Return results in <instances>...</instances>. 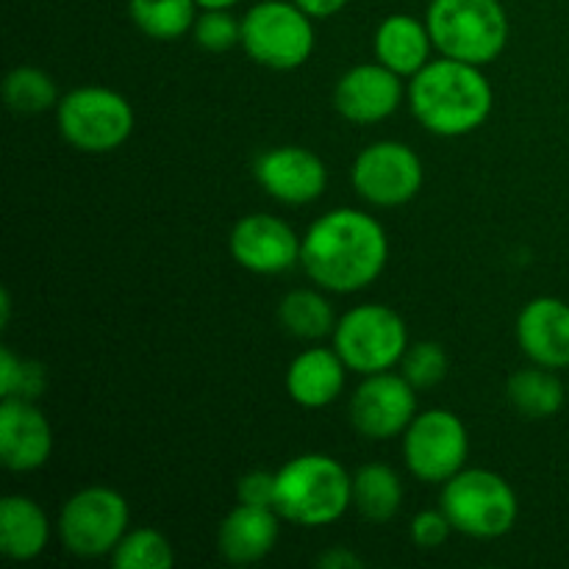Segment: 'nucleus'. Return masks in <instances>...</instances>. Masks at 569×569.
I'll list each match as a JSON object with an SVG mask.
<instances>
[{
    "instance_id": "7c9ffc66",
    "label": "nucleus",
    "mask_w": 569,
    "mask_h": 569,
    "mask_svg": "<svg viewBox=\"0 0 569 569\" xmlns=\"http://www.w3.org/2000/svg\"><path fill=\"white\" fill-rule=\"evenodd\" d=\"M453 533L448 515L442 509L420 511V515L411 520V542L420 550H437L448 542V537Z\"/></svg>"
},
{
    "instance_id": "6e6552de",
    "label": "nucleus",
    "mask_w": 569,
    "mask_h": 569,
    "mask_svg": "<svg viewBox=\"0 0 569 569\" xmlns=\"http://www.w3.org/2000/svg\"><path fill=\"white\" fill-rule=\"evenodd\" d=\"M333 350L342 356L350 372L376 376L403 361L409 350V331L395 309L365 303L339 317L333 328Z\"/></svg>"
},
{
    "instance_id": "2f4dec72",
    "label": "nucleus",
    "mask_w": 569,
    "mask_h": 569,
    "mask_svg": "<svg viewBox=\"0 0 569 569\" xmlns=\"http://www.w3.org/2000/svg\"><path fill=\"white\" fill-rule=\"evenodd\" d=\"M237 503L261 506V509H276V472L253 470L239 478Z\"/></svg>"
},
{
    "instance_id": "c756f323",
    "label": "nucleus",
    "mask_w": 569,
    "mask_h": 569,
    "mask_svg": "<svg viewBox=\"0 0 569 569\" xmlns=\"http://www.w3.org/2000/svg\"><path fill=\"white\" fill-rule=\"evenodd\" d=\"M192 37L209 53H226L233 44H242V20H237L231 9H203L194 20Z\"/></svg>"
},
{
    "instance_id": "b1692460",
    "label": "nucleus",
    "mask_w": 569,
    "mask_h": 569,
    "mask_svg": "<svg viewBox=\"0 0 569 569\" xmlns=\"http://www.w3.org/2000/svg\"><path fill=\"white\" fill-rule=\"evenodd\" d=\"M198 9L194 0H128L133 26L156 42H172L192 33Z\"/></svg>"
},
{
    "instance_id": "1a4fd4ad",
    "label": "nucleus",
    "mask_w": 569,
    "mask_h": 569,
    "mask_svg": "<svg viewBox=\"0 0 569 569\" xmlns=\"http://www.w3.org/2000/svg\"><path fill=\"white\" fill-rule=\"evenodd\" d=\"M128 500L111 487H83L64 500L56 520V533L67 553L78 559H103L114 553L128 533Z\"/></svg>"
},
{
    "instance_id": "0eeeda50",
    "label": "nucleus",
    "mask_w": 569,
    "mask_h": 569,
    "mask_svg": "<svg viewBox=\"0 0 569 569\" xmlns=\"http://www.w3.org/2000/svg\"><path fill=\"white\" fill-rule=\"evenodd\" d=\"M133 106L109 87H78L56 106L61 139L81 153H111L133 133Z\"/></svg>"
},
{
    "instance_id": "4468645a",
    "label": "nucleus",
    "mask_w": 569,
    "mask_h": 569,
    "mask_svg": "<svg viewBox=\"0 0 569 569\" xmlns=\"http://www.w3.org/2000/svg\"><path fill=\"white\" fill-rule=\"evenodd\" d=\"M253 176L272 200L287 206H306L322 198L328 170L317 153L300 144H278L256 159Z\"/></svg>"
},
{
    "instance_id": "4be33fe9",
    "label": "nucleus",
    "mask_w": 569,
    "mask_h": 569,
    "mask_svg": "<svg viewBox=\"0 0 569 569\" xmlns=\"http://www.w3.org/2000/svg\"><path fill=\"white\" fill-rule=\"evenodd\" d=\"M506 395H509V403L528 420H548L559 415L567 400L565 383L556 376V370L539 365L517 370L506 383Z\"/></svg>"
},
{
    "instance_id": "9b49d317",
    "label": "nucleus",
    "mask_w": 569,
    "mask_h": 569,
    "mask_svg": "<svg viewBox=\"0 0 569 569\" xmlns=\"http://www.w3.org/2000/svg\"><path fill=\"white\" fill-rule=\"evenodd\" d=\"M350 181L367 203L381 206V209H398L420 194L426 170H422V159L409 144L381 139V142L367 144L356 156Z\"/></svg>"
},
{
    "instance_id": "f704fd0d",
    "label": "nucleus",
    "mask_w": 569,
    "mask_h": 569,
    "mask_svg": "<svg viewBox=\"0 0 569 569\" xmlns=\"http://www.w3.org/2000/svg\"><path fill=\"white\" fill-rule=\"evenodd\" d=\"M194 3L200 6V11L203 9H233L239 0H194Z\"/></svg>"
},
{
    "instance_id": "f03ea898",
    "label": "nucleus",
    "mask_w": 569,
    "mask_h": 569,
    "mask_svg": "<svg viewBox=\"0 0 569 569\" xmlns=\"http://www.w3.org/2000/svg\"><path fill=\"white\" fill-rule=\"evenodd\" d=\"M409 109L426 131L437 137H467L489 120L495 106L492 83L481 67L442 56L411 76Z\"/></svg>"
},
{
    "instance_id": "39448f33",
    "label": "nucleus",
    "mask_w": 569,
    "mask_h": 569,
    "mask_svg": "<svg viewBox=\"0 0 569 569\" xmlns=\"http://www.w3.org/2000/svg\"><path fill=\"white\" fill-rule=\"evenodd\" d=\"M439 509L448 515L453 531L470 539H500L515 528L520 503L503 476L481 467H465L442 483Z\"/></svg>"
},
{
    "instance_id": "c85d7f7f",
    "label": "nucleus",
    "mask_w": 569,
    "mask_h": 569,
    "mask_svg": "<svg viewBox=\"0 0 569 569\" xmlns=\"http://www.w3.org/2000/svg\"><path fill=\"white\" fill-rule=\"evenodd\" d=\"M406 381L422 392V389H433L437 383L445 381L448 376V353L439 342H417L409 345L403 361H400Z\"/></svg>"
},
{
    "instance_id": "f3484780",
    "label": "nucleus",
    "mask_w": 569,
    "mask_h": 569,
    "mask_svg": "<svg viewBox=\"0 0 569 569\" xmlns=\"http://www.w3.org/2000/svg\"><path fill=\"white\" fill-rule=\"evenodd\" d=\"M517 342L539 367H569V303L559 298H533L517 317Z\"/></svg>"
},
{
    "instance_id": "cd10ccee",
    "label": "nucleus",
    "mask_w": 569,
    "mask_h": 569,
    "mask_svg": "<svg viewBox=\"0 0 569 569\" xmlns=\"http://www.w3.org/2000/svg\"><path fill=\"white\" fill-rule=\"evenodd\" d=\"M48 387L44 365L33 359H20L11 348L0 350V398L37 400Z\"/></svg>"
},
{
    "instance_id": "6ab92c4d",
    "label": "nucleus",
    "mask_w": 569,
    "mask_h": 569,
    "mask_svg": "<svg viewBox=\"0 0 569 569\" xmlns=\"http://www.w3.org/2000/svg\"><path fill=\"white\" fill-rule=\"evenodd\" d=\"M348 365L333 348H309L287 370V392L300 409H326L342 395Z\"/></svg>"
},
{
    "instance_id": "a878e982",
    "label": "nucleus",
    "mask_w": 569,
    "mask_h": 569,
    "mask_svg": "<svg viewBox=\"0 0 569 569\" xmlns=\"http://www.w3.org/2000/svg\"><path fill=\"white\" fill-rule=\"evenodd\" d=\"M3 100L17 114H42L59 106L56 81L39 67H17L3 81Z\"/></svg>"
},
{
    "instance_id": "f8f14e48",
    "label": "nucleus",
    "mask_w": 569,
    "mask_h": 569,
    "mask_svg": "<svg viewBox=\"0 0 569 569\" xmlns=\"http://www.w3.org/2000/svg\"><path fill=\"white\" fill-rule=\"evenodd\" d=\"M417 417V389L403 372H376L365 376L350 398V426L372 442H389L403 437Z\"/></svg>"
},
{
    "instance_id": "473e14b6",
    "label": "nucleus",
    "mask_w": 569,
    "mask_h": 569,
    "mask_svg": "<svg viewBox=\"0 0 569 569\" xmlns=\"http://www.w3.org/2000/svg\"><path fill=\"white\" fill-rule=\"evenodd\" d=\"M317 567H322V569H359V567H365V559H361V556H356L353 550H348V548H328L326 553L317 559Z\"/></svg>"
},
{
    "instance_id": "5701e85b",
    "label": "nucleus",
    "mask_w": 569,
    "mask_h": 569,
    "mask_svg": "<svg viewBox=\"0 0 569 569\" xmlns=\"http://www.w3.org/2000/svg\"><path fill=\"white\" fill-rule=\"evenodd\" d=\"M353 506L365 520L378 526L395 520L403 506V483L398 472L381 461L359 467L353 476Z\"/></svg>"
},
{
    "instance_id": "c9c22d12",
    "label": "nucleus",
    "mask_w": 569,
    "mask_h": 569,
    "mask_svg": "<svg viewBox=\"0 0 569 569\" xmlns=\"http://www.w3.org/2000/svg\"><path fill=\"white\" fill-rule=\"evenodd\" d=\"M0 309H3V326H9V320H11V295H9V289H3V295H0Z\"/></svg>"
},
{
    "instance_id": "7ed1b4c3",
    "label": "nucleus",
    "mask_w": 569,
    "mask_h": 569,
    "mask_svg": "<svg viewBox=\"0 0 569 569\" xmlns=\"http://www.w3.org/2000/svg\"><path fill=\"white\" fill-rule=\"evenodd\" d=\"M353 506V476L326 453H303L276 472V511L300 528L337 522Z\"/></svg>"
},
{
    "instance_id": "9d476101",
    "label": "nucleus",
    "mask_w": 569,
    "mask_h": 569,
    "mask_svg": "<svg viewBox=\"0 0 569 569\" xmlns=\"http://www.w3.org/2000/svg\"><path fill=\"white\" fill-rule=\"evenodd\" d=\"M470 437L459 415L448 409L417 411L403 433V459L411 476L426 483H445L465 470Z\"/></svg>"
},
{
    "instance_id": "aec40b11",
    "label": "nucleus",
    "mask_w": 569,
    "mask_h": 569,
    "mask_svg": "<svg viewBox=\"0 0 569 569\" xmlns=\"http://www.w3.org/2000/svg\"><path fill=\"white\" fill-rule=\"evenodd\" d=\"M433 39L422 20L411 14H389L381 20L372 37L376 61L398 72L400 78H411L431 61Z\"/></svg>"
},
{
    "instance_id": "393cba45",
    "label": "nucleus",
    "mask_w": 569,
    "mask_h": 569,
    "mask_svg": "<svg viewBox=\"0 0 569 569\" xmlns=\"http://www.w3.org/2000/svg\"><path fill=\"white\" fill-rule=\"evenodd\" d=\"M278 322L287 333L309 339V342L328 337L337 328L331 303H328L326 295L315 292V289H295V292L283 295L281 303H278Z\"/></svg>"
},
{
    "instance_id": "412c9836",
    "label": "nucleus",
    "mask_w": 569,
    "mask_h": 569,
    "mask_svg": "<svg viewBox=\"0 0 569 569\" xmlns=\"http://www.w3.org/2000/svg\"><path fill=\"white\" fill-rule=\"evenodd\" d=\"M50 542V520L37 500L9 495L0 503V553L11 561H33Z\"/></svg>"
},
{
    "instance_id": "2eb2a0df",
    "label": "nucleus",
    "mask_w": 569,
    "mask_h": 569,
    "mask_svg": "<svg viewBox=\"0 0 569 569\" xmlns=\"http://www.w3.org/2000/svg\"><path fill=\"white\" fill-rule=\"evenodd\" d=\"M403 94V78L381 61H370L339 76L333 87V109L356 126H376L398 111Z\"/></svg>"
},
{
    "instance_id": "dca6fc26",
    "label": "nucleus",
    "mask_w": 569,
    "mask_h": 569,
    "mask_svg": "<svg viewBox=\"0 0 569 569\" xmlns=\"http://www.w3.org/2000/svg\"><path fill=\"white\" fill-rule=\"evenodd\" d=\"M53 453V428L37 400L3 398L0 403V461L11 472H33Z\"/></svg>"
},
{
    "instance_id": "72a5a7b5",
    "label": "nucleus",
    "mask_w": 569,
    "mask_h": 569,
    "mask_svg": "<svg viewBox=\"0 0 569 569\" xmlns=\"http://www.w3.org/2000/svg\"><path fill=\"white\" fill-rule=\"evenodd\" d=\"M311 20H328L348 6V0H295Z\"/></svg>"
},
{
    "instance_id": "f257e3e1",
    "label": "nucleus",
    "mask_w": 569,
    "mask_h": 569,
    "mask_svg": "<svg viewBox=\"0 0 569 569\" xmlns=\"http://www.w3.org/2000/svg\"><path fill=\"white\" fill-rule=\"evenodd\" d=\"M387 261L389 239L381 222L348 206L317 217L300 244L306 276L337 295H353L376 283Z\"/></svg>"
},
{
    "instance_id": "bb28decb",
    "label": "nucleus",
    "mask_w": 569,
    "mask_h": 569,
    "mask_svg": "<svg viewBox=\"0 0 569 569\" xmlns=\"http://www.w3.org/2000/svg\"><path fill=\"white\" fill-rule=\"evenodd\" d=\"M111 565L117 569H170L176 565V550L156 528H133L114 548Z\"/></svg>"
},
{
    "instance_id": "ddd939ff",
    "label": "nucleus",
    "mask_w": 569,
    "mask_h": 569,
    "mask_svg": "<svg viewBox=\"0 0 569 569\" xmlns=\"http://www.w3.org/2000/svg\"><path fill=\"white\" fill-rule=\"evenodd\" d=\"M300 244L295 228L272 214H248L233 226L228 248L233 261L256 276H281L300 264Z\"/></svg>"
},
{
    "instance_id": "423d86ee",
    "label": "nucleus",
    "mask_w": 569,
    "mask_h": 569,
    "mask_svg": "<svg viewBox=\"0 0 569 569\" xmlns=\"http://www.w3.org/2000/svg\"><path fill=\"white\" fill-rule=\"evenodd\" d=\"M242 48L267 70H298L315 53V20L295 0H261L242 17Z\"/></svg>"
},
{
    "instance_id": "20e7f679",
    "label": "nucleus",
    "mask_w": 569,
    "mask_h": 569,
    "mask_svg": "<svg viewBox=\"0 0 569 569\" xmlns=\"http://www.w3.org/2000/svg\"><path fill=\"white\" fill-rule=\"evenodd\" d=\"M433 48L467 64H492L509 44V17L500 0H431L426 11Z\"/></svg>"
},
{
    "instance_id": "a211bd4d",
    "label": "nucleus",
    "mask_w": 569,
    "mask_h": 569,
    "mask_svg": "<svg viewBox=\"0 0 569 569\" xmlns=\"http://www.w3.org/2000/svg\"><path fill=\"white\" fill-rule=\"evenodd\" d=\"M281 515L276 509H261V506L239 503L228 511L226 520L217 531V548L220 556L231 565H256L267 559L278 542V526Z\"/></svg>"
}]
</instances>
